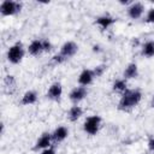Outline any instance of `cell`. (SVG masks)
Segmentation results:
<instances>
[{"label":"cell","instance_id":"ffe728a7","mask_svg":"<svg viewBox=\"0 0 154 154\" xmlns=\"http://www.w3.org/2000/svg\"><path fill=\"white\" fill-rule=\"evenodd\" d=\"M106 70H107V66H106V65H97V66H95V67L93 69L95 77H101V76L105 73Z\"/></svg>","mask_w":154,"mask_h":154},{"label":"cell","instance_id":"7c38bea8","mask_svg":"<svg viewBox=\"0 0 154 154\" xmlns=\"http://www.w3.org/2000/svg\"><path fill=\"white\" fill-rule=\"evenodd\" d=\"M51 135H52V140H53L54 143H60V142L65 141L66 137L69 136V130H67L66 126L60 125V126L55 128V129L51 132Z\"/></svg>","mask_w":154,"mask_h":154},{"label":"cell","instance_id":"4316f807","mask_svg":"<svg viewBox=\"0 0 154 154\" xmlns=\"http://www.w3.org/2000/svg\"><path fill=\"white\" fill-rule=\"evenodd\" d=\"M152 106L154 107V96H153V99H152Z\"/></svg>","mask_w":154,"mask_h":154},{"label":"cell","instance_id":"4fadbf2b","mask_svg":"<svg viewBox=\"0 0 154 154\" xmlns=\"http://www.w3.org/2000/svg\"><path fill=\"white\" fill-rule=\"evenodd\" d=\"M28 53L32 57H37L41 53H43V46H42V40L40 38H35L30 42V45L28 46Z\"/></svg>","mask_w":154,"mask_h":154},{"label":"cell","instance_id":"d6986e66","mask_svg":"<svg viewBox=\"0 0 154 154\" xmlns=\"http://www.w3.org/2000/svg\"><path fill=\"white\" fill-rule=\"evenodd\" d=\"M4 84L6 88H14L16 87V78L13 75H7L4 79Z\"/></svg>","mask_w":154,"mask_h":154},{"label":"cell","instance_id":"484cf974","mask_svg":"<svg viewBox=\"0 0 154 154\" xmlns=\"http://www.w3.org/2000/svg\"><path fill=\"white\" fill-rule=\"evenodd\" d=\"M93 51H94V52H100V46H99V45L93 46Z\"/></svg>","mask_w":154,"mask_h":154},{"label":"cell","instance_id":"9c48e42d","mask_svg":"<svg viewBox=\"0 0 154 154\" xmlns=\"http://www.w3.org/2000/svg\"><path fill=\"white\" fill-rule=\"evenodd\" d=\"M116 23V18L108 13H103L99 17L95 18V24L101 29V30H107L109 29L113 24Z\"/></svg>","mask_w":154,"mask_h":154},{"label":"cell","instance_id":"8992f818","mask_svg":"<svg viewBox=\"0 0 154 154\" xmlns=\"http://www.w3.org/2000/svg\"><path fill=\"white\" fill-rule=\"evenodd\" d=\"M47 99L52 100V101H60L61 96H63V85L59 82H54L48 87L47 94H46Z\"/></svg>","mask_w":154,"mask_h":154},{"label":"cell","instance_id":"7a4b0ae2","mask_svg":"<svg viewBox=\"0 0 154 154\" xmlns=\"http://www.w3.org/2000/svg\"><path fill=\"white\" fill-rule=\"evenodd\" d=\"M25 55V49H24V46L22 42H16L13 45H11L7 49V53H6V58L7 60L11 63V64H19Z\"/></svg>","mask_w":154,"mask_h":154},{"label":"cell","instance_id":"44dd1931","mask_svg":"<svg viewBox=\"0 0 154 154\" xmlns=\"http://www.w3.org/2000/svg\"><path fill=\"white\" fill-rule=\"evenodd\" d=\"M146 23H149V24H154V7L149 8L146 13V18H144Z\"/></svg>","mask_w":154,"mask_h":154},{"label":"cell","instance_id":"2e32d148","mask_svg":"<svg viewBox=\"0 0 154 154\" xmlns=\"http://www.w3.org/2000/svg\"><path fill=\"white\" fill-rule=\"evenodd\" d=\"M82 116H83V108L78 105L71 106L69 112H67V118L70 122H77Z\"/></svg>","mask_w":154,"mask_h":154},{"label":"cell","instance_id":"8fae6325","mask_svg":"<svg viewBox=\"0 0 154 154\" xmlns=\"http://www.w3.org/2000/svg\"><path fill=\"white\" fill-rule=\"evenodd\" d=\"M52 142H53V140H52L51 132H43V134L37 138V141L35 142L34 149H35V150H43V149L51 147V146H52Z\"/></svg>","mask_w":154,"mask_h":154},{"label":"cell","instance_id":"603a6c76","mask_svg":"<svg viewBox=\"0 0 154 154\" xmlns=\"http://www.w3.org/2000/svg\"><path fill=\"white\" fill-rule=\"evenodd\" d=\"M42 46H43V52H51L53 48V45L48 38H42Z\"/></svg>","mask_w":154,"mask_h":154},{"label":"cell","instance_id":"9a60e30c","mask_svg":"<svg viewBox=\"0 0 154 154\" xmlns=\"http://www.w3.org/2000/svg\"><path fill=\"white\" fill-rule=\"evenodd\" d=\"M138 76V66L135 64V63H130L126 65V67L124 69V72H123V78H125L126 81L128 79H134Z\"/></svg>","mask_w":154,"mask_h":154},{"label":"cell","instance_id":"5bb4252c","mask_svg":"<svg viewBox=\"0 0 154 154\" xmlns=\"http://www.w3.org/2000/svg\"><path fill=\"white\" fill-rule=\"evenodd\" d=\"M37 99H38V96L35 90H26L20 99V103L23 106H30V105L36 103Z\"/></svg>","mask_w":154,"mask_h":154},{"label":"cell","instance_id":"ac0fdd59","mask_svg":"<svg viewBox=\"0 0 154 154\" xmlns=\"http://www.w3.org/2000/svg\"><path fill=\"white\" fill-rule=\"evenodd\" d=\"M141 54L146 58L154 57V41L153 40H148L141 46Z\"/></svg>","mask_w":154,"mask_h":154},{"label":"cell","instance_id":"e0dca14e","mask_svg":"<svg viewBox=\"0 0 154 154\" xmlns=\"http://www.w3.org/2000/svg\"><path fill=\"white\" fill-rule=\"evenodd\" d=\"M129 88H128V81L125 78H118L116 79L113 83H112V90L114 93H118V94H123L124 91H126Z\"/></svg>","mask_w":154,"mask_h":154},{"label":"cell","instance_id":"cb8c5ba5","mask_svg":"<svg viewBox=\"0 0 154 154\" xmlns=\"http://www.w3.org/2000/svg\"><path fill=\"white\" fill-rule=\"evenodd\" d=\"M147 147L150 152H154V135L153 136H149L148 138V142H147Z\"/></svg>","mask_w":154,"mask_h":154},{"label":"cell","instance_id":"277c9868","mask_svg":"<svg viewBox=\"0 0 154 154\" xmlns=\"http://www.w3.org/2000/svg\"><path fill=\"white\" fill-rule=\"evenodd\" d=\"M22 2L14 0H4L0 4V13L4 17H11L22 11Z\"/></svg>","mask_w":154,"mask_h":154},{"label":"cell","instance_id":"7402d4cb","mask_svg":"<svg viewBox=\"0 0 154 154\" xmlns=\"http://www.w3.org/2000/svg\"><path fill=\"white\" fill-rule=\"evenodd\" d=\"M65 60H66V59H65L60 53L54 54V55L52 57V63H53V64H55V65H60V64H63Z\"/></svg>","mask_w":154,"mask_h":154},{"label":"cell","instance_id":"3957f363","mask_svg":"<svg viewBox=\"0 0 154 154\" xmlns=\"http://www.w3.org/2000/svg\"><path fill=\"white\" fill-rule=\"evenodd\" d=\"M101 123H102V118L97 114H93L85 118L84 123H83V131L87 135L90 136H95L101 128Z\"/></svg>","mask_w":154,"mask_h":154},{"label":"cell","instance_id":"30bf717a","mask_svg":"<svg viewBox=\"0 0 154 154\" xmlns=\"http://www.w3.org/2000/svg\"><path fill=\"white\" fill-rule=\"evenodd\" d=\"M95 75H94V71L91 69H83L78 76V85H83V87H88L93 83L94 81Z\"/></svg>","mask_w":154,"mask_h":154},{"label":"cell","instance_id":"52a82bcc","mask_svg":"<svg viewBox=\"0 0 154 154\" xmlns=\"http://www.w3.org/2000/svg\"><path fill=\"white\" fill-rule=\"evenodd\" d=\"M87 95H88V89H87V87L77 85V87H75V88L70 91L69 97H70V100H71L75 105H77L79 101L84 100Z\"/></svg>","mask_w":154,"mask_h":154},{"label":"cell","instance_id":"d4e9b609","mask_svg":"<svg viewBox=\"0 0 154 154\" xmlns=\"http://www.w3.org/2000/svg\"><path fill=\"white\" fill-rule=\"evenodd\" d=\"M40 154H55V149H54V147H48V148H46V149H43V150H41V153Z\"/></svg>","mask_w":154,"mask_h":154},{"label":"cell","instance_id":"ba28073f","mask_svg":"<svg viewBox=\"0 0 154 154\" xmlns=\"http://www.w3.org/2000/svg\"><path fill=\"white\" fill-rule=\"evenodd\" d=\"M78 51V45L73 41H66L61 45L60 47V54L65 58V59H69V58H72Z\"/></svg>","mask_w":154,"mask_h":154},{"label":"cell","instance_id":"6da1fadb","mask_svg":"<svg viewBox=\"0 0 154 154\" xmlns=\"http://www.w3.org/2000/svg\"><path fill=\"white\" fill-rule=\"evenodd\" d=\"M142 100V93L140 89H128L120 95L118 102V109L123 112H129L135 108Z\"/></svg>","mask_w":154,"mask_h":154},{"label":"cell","instance_id":"5b68a950","mask_svg":"<svg viewBox=\"0 0 154 154\" xmlns=\"http://www.w3.org/2000/svg\"><path fill=\"white\" fill-rule=\"evenodd\" d=\"M126 12H128L129 18H131L134 20L135 19H140L144 13V5L142 2H138V1H132L128 6Z\"/></svg>","mask_w":154,"mask_h":154}]
</instances>
